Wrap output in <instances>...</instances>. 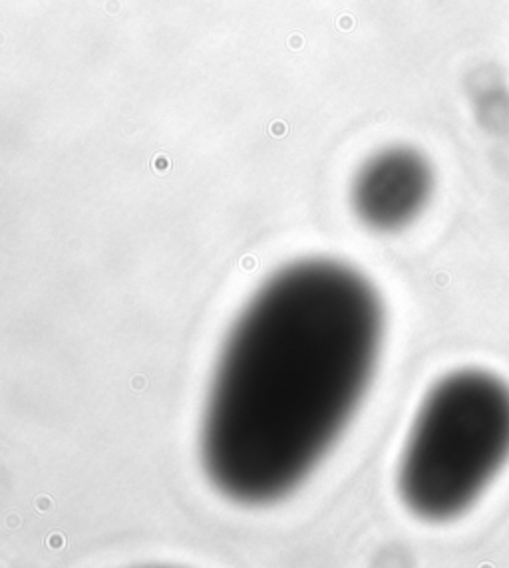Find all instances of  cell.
I'll list each match as a JSON object with an SVG mask.
<instances>
[{"mask_svg":"<svg viewBox=\"0 0 509 568\" xmlns=\"http://www.w3.org/2000/svg\"><path fill=\"white\" fill-rule=\"evenodd\" d=\"M382 328L376 290L346 265L302 261L271 276L215 368L201 427L213 485L243 505L292 493L360 405Z\"/></svg>","mask_w":509,"mask_h":568,"instance_id":"6da1fadb","label":"cell"},{"mask_svg":"<svg viewBox=\"0 0 509 568\" xmlns=\"http://www.w3.org/2000/svg\"><path fill=\"white\" fill-rule=\"evenodd\" d=\"M507 459V384L479 370L449 374L416 416L400 459V497L426 521H449L476 503Z\"/></svg>","mask_w":509,"mask_h":568,"instance_id":"7a4b0ae2","label":"cell"},{"mask_svg":"<svg viewBox=\"0 0 509 568\" xmlns=\"http://www.w3.org/2000/svg\"><path fill=\"white\" fill-rule=\"evenodd\" d=\"M434 173L428 159L412 147H388L370 157L352 185L358 219L380 233L408 227L430 201Z\"/></svg>","mask_w":509,"mask_h":568,"instance_id":"3957f363","label":"cell"}]
</instances>
